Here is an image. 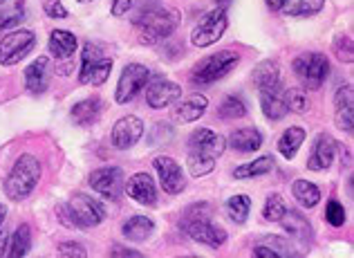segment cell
<instances>
[{
    "label": "cell",
    "mask_w": 354,
    "mask_h": 258,
    "mask_svg": "<svg viewBox=\"0 0 354 258\" xmlns=\"http://www.w3.org/2000/svg\"><path fill=\"white\" fill-rule=\"evenodd\" d=\"M258 92H260V110H263V115L269 119V122H281V119L287 115V106L283 99V86L278 84L274 88L258 90Z\"/></svg>",
    "instance_id": "19"
},
{
    "label": "cell",
    "mask_w": 354,
    "mask_h": 258,
    "mask_svg": "<svg viewBox=\"0 0 354 258\" xmlns=\"http://www.w3.org/2000/svg\"><path fill=\"white\" fill-rule=\"evenodd\" d=\"M101 110H104V101L99 97H88L72 106L70 117L77 126H92V124H97V119L101 117Z\"/></svg>",
    "instance_id": "20"
},
{
    "label": "cell",
    "mask_w": 354,
    "mask_h": 258,
    "mask_svg": "<svg viewBox=\"0 0 354 258\" xmlns=\"http://www.w3.org/2000/svg\"><path fill=\"white\" fill-rule=\"evenodd\" d=\"M39 182H41V162L34 155L25 153L14 162L12 171H9L5 180V193L9 200L23 202L32 196L34 189L39 187Z\"/></svg>",
    "instance_id": "3"
},
{
    "label": "cell",
    "mask_w": 354,
    "mask_h": 258,
    "mask_svg": "<svg viewBox=\"0 0 354 258\" xmlns=\"http://www.w3.org/2000/svg\"><path fill=\"white\" fill-rule=\"evenodd\" d=\"M45 14L50 18H68V9L61 3V0H48V5H45Z\"/></svg>",
    "instance_id": "45"
},
{
    "label": "cell",
    "mask_w": 354,
    "mask_h": 258,
    "mask_svg": "<svg viewBox=\"0 0 354 258\" xmlns=\"http://www.w3.org/2000/svg\"><path fill=\"white\" fill-rule=\"evenodd\" d=\"M104 57V48L101 45H97V43H92V41H88L86 45H83V52H81V72H79V79H83L86 77V72L95 66V63Z\"/></svg>",
    "instance_id": "37"
},
{
    "label": "cell",
    "mask_w": 354,
    "mask_h": 258,
    "mask_svg": "<svg viewBox=\"0 0 354 258\" xmlns=\"http://www.w3.org/2000/svg\"><path fill=\"white\" fill-rule=\"evenodd\" d=\"M334 155H337V142H334L328 133H321L314 140L312 153H310V158H307V169L316 173L328 171L334 162Z\"/></svg>",
    "instance_id": "16"
},
{
    "label": "cell",
    "mask_w": 354,
    "mask_h": 258,
    "mask_svg": "<svg viewBox=\"0 0 354 258\" xmlns=\"http://www.w3.org/2000/svg\"><path fill=\"white\" fill-rule=\"evenodd\" d=\"M229 27V16L225 7H216L213 12H209L202 21L195 25V30L191 34V43L195 48H209V45L218 43L225 36Z\"/></svg>",
    "instance_id": "8"
},
{
    "label": "cell",
    "mask_w": 354,
    "mask_h": 258,
    "mask_svg": "<svg viewBox=\"0 0 354 258\" xmlns=\"http://www.w3.org/2000/svg\"><path fill=\"white\" fill-rule=\"evenodd\" d=\"M59 254L63 258H86L88 252H86V247H83L81 243H74V241H65L59 245Z\"/></svg>",
    "instance_id": "43"
},
{
    "label": "cell",
    "mask_w": 354,
    "mask_h": 258,
    "mask_svg": "<svg viewBox=\"0 0 354 258\" xmlns=\"http://www.w3.org/2000/svg\"><path fill=\"white\" fill-rule=\"evenodd\" d=\"M334 57H337L341 63H352L354 59V48H352V39L350 34H339L334 39Z\"/></svg>",
    "instance_id": "39"
},
{
    "label": "cell",
    "mask_w": 354,
    "mask_h": 258,
    "mask_svg": "<svg viewBox=\"0 0 354 258\" xmlns=\"http://www.w3.org/2000/svg\"><path fill=\"white\" fill-rule=\"evenodd\" d=\"M281 225L285 229V234L287 236H292L294 241L298 243H312V238H314V232H312V225H310V220H307L301 211H296V209H287L285 211V216L281 218Z\"/></svg>",
    "instance_id": "18"
},
{
    "label": "cell",
    "mask_w": 354,
    "mask_h": 258,
    "mask_svg": "<svg viewBox=\"0 0 354 258\" xmlns=\"http://www.w3.org/2000/svg\"><path fill=\"white\" fill-rule=\"evenodd\" d=\"M77 36L68 30H54L50 32V41H48V50L54 59L59 61H68L74 57V52H77Z\"/></svg>",
    "instance_id": "22"
},
{
    "label": "cell",
    "mask_w": 354,
    "mask_h": 258,
    "mask_svg": "<svg viewBox=\"0 0 354 258\" xmlns=\"http://www.w3.org/2000/svg\"><path fill=\"white\" fill-rule=\"evenodd\" d=\"M227 144L238 153H256L260 146H263V133L254 126L236 128V131L229 135Z\"/></svg>",
    "instance_id": "21"
},
{
    "label": "cell",
    "mask_w": 354,
    "mask_h": 258,
    "mask_svg": "<svg viewBox=\"0 0 354 258\" xmlns=\"http://www.w3.org/2000/svg\"><path fill=\"white\" fill-rule=\"evenodd\" d=\"M209 108V99L204 95H191L189 99H184L180 106L173 110V117L177 122L182 124H191V122H198V119L207 113Z\"/></svg>",
    "instance_id": "23"
},
{
    "label": "cell",
    "mask_w": 354,
    "mask_h": 258,
    "mask_svg": "<svg viewBox=\"0 0 354 258\" xmlns=\"http://www.w3.org/2000/svg\"><path fill=\"white\" fill-rule=\"evenodd\" d=\"M251 77H254V84L258 90L274 88L281 84V66H278L276 59H265L254 68V75Z\"/></svg>",
    "instance_id": "25"
},
{
    "label": "cell",
    "mask_w": 354,
    "mask_h": 258,
    "mask_svg": "<svg viewBox=\"0 0 354 258\" xmlns=\"http://www.w3.org/2000/svg\"><path fill=\"white\" fill-rule=\"evenodd\" d=\"M325 220H328L332 227H343V225H346V220H348L346 207H343L339 200H330L328 207H325Z\"/></svg>",
    "instance_id": "40"
},
{
    "label": "cell",
    "mask_w": 354,
    "mask_h": 258,
    "mask_svg": "<svg viewBox=\"0 0 354 258\" xmlns=\"http://www.w3.org/2000/svg\"><path fill=\"white\" fill-rule=\"evenodd\" d=\"M305 137H307V133L303 131L301 126H290L281 135V140H278V153H281L285 160H294L296 153L301 151Z\"/></svg>",
    "instance_id": "26"
},
{
    "label": "cell",
    "mask_w": 354,
    "mask_h": 258,
    "mask_svg": "<svg viewBox=\"0 0 354 258\" xmlns=\"http://www.w3.org/2000/svg\"><path fill=\"white\" fill-rule=\"evenodd\" d=\"M294 77L307 90H321L330 77V61L323 52H303L292 63Z\"/></svg>",
    "instance_id": "5"
},
{
    "label": "cell",
    "mask_w": 354,
    "mask_h": 258,
    "mask_svg": "<svg viewBox=\"0 0 354 258\" xmlns=\"http://www.w3.org/2000/svg\"><path fill=\"white\" fill-rule=\"evenodd\" d=\"M36 34L32 30H12L0 39V63L3 66H16L34 50Z\"/></svg>",
    "instance_id": "9"
},
{
    "label": "cell",
    "mask_w": 354,
    "mask_h": 258,
    "mask_svg": "<svg viewBox=\"0 0 354 258\" xmlns=\"http://www.w3.org/2000/svg\"><path fill=\"white\" fill-rule=\"evenodd\" d=\"M68 207L70 216H72V223L77 229H90V227H97L106 220V207L101 205L97 198L88 196V193H74L70 198V202H65Z\"/></svg>",
    "instance_id": "6"
},
{
    "label": "cell",
    "mask_w": 354,
    "mask_h": 258,
    "mask_svg": "<svg viewBox=\"0 0 354 258\" xmlns=\"http://www.w3.org/2000/svg\"><path fill=\"white\" fill-rule=\"evenodd\" d=\"M285 211H287V205H285L283 196L272 193V196H267V200H265L263 220H267V223H281V218L285 216Z\"/></svg>",
    "instance_id": "35"
},
{
    "label": "cell",
    "mask_w": 354,
    "mask_h": 258,
    "mask_svg": "<svg viewBox=\"0 0 354 258\" xmlns=\"http://www.w3.org/2000/svg\"><path fill=\"white\" fill-rule=\"evenodd\" d=\"M153 232H155V223L148 216H133L121 227V234H124L130 243H144L153 236Z\"/></svg>",
    "instance_id": "24"
},
{
    "label": "cell",
    "mask_w": 354,
    "mask_h": 258,
    "mask_svg": "<svg viewBox=\"0 0 354 258\" xmlns=\"http://www.w3.org/2000/svg\"><path fill=\"white\" fill-rule=\"evenodd\" d=\"M265 245H269L272 250L278 254V258H287V256H298L296 252H294V247L285 241V238H278V236H269V238H265L263 241Z\"/></svg>",
    "instance_id": "41"
},
{
    "label": "cell",
    "mask_w": 354,
    "mask_h": 258,
    "mask_svg": "<svg viewBox=\"0 0 354 258\" xmlns=\"http://www.w3.org/2000/svg\"><path fill=\"white\" fill-rule=\"evenodd\" d=\"M292 196L303 209H314L321 202V189L310 180H296L292 184Z\"/></svg>",
    "instance_id": "28"
},
{
    "label": "cell",
    "mask_w": 354,
    "mask_h": 258,
    "mask_svg": "<svg viewBox=\"0 0 354 258\" xmlns=\"http://www.w3.org/2000/svg\"><path fill=\"white\" fill-rule=\"evenodd\" d=\"M50 86V59L39 57L25 68V88L32 95H43Z\"/></svg>",
    "instance_id": "17"
},
{
    "label": "cell",
    "mask_w": 354,
    "mask_h": 258,
    "mask_svg": "<svg viewBox=\"0 0 354 258\" xmlns=\"http://www.w3.org/2000/svg\"><path fill=\"white\" fill-rule=\"evenodd\" d=\"M110 72H113V59L104 54V57H101L95 66L86 72V77L79 79V81L81 84H90V86H104L110 77Z\"/></svg>",
    "instance_id": "32"
},
{
    "label": "cell",
    "mask_w": 354,
    "mask_h": 258,
    "mask_svg": "<svg viewBox=\"0 0 354 258\" xmlns=\"http://www.w3.org/2000/svg\"><path fill=\"white\" fill-rule=\"evenodd\" d=\"M110 256H121V258H142L137 250H128V247H119L115 245L113 250H110Z\"/></svg>",
    "instance_id": "47"
},
{
    "label": "cell",
    "mask_w": 354,
    "mask_h": 258,
    "mask_svg": "<svg viewBox=\"0 0 354 258\" xmlns=\"http://www.w3.org/2000/svg\"><path fill=\"white\" fill-rule=\"evenodd\" d=\"M240 63V54L234 50H222L204 57L200 63H195V68L191 72V81L195 86H213L222 81L227 75H231V70H236Z\"/></svg>",
    "instance_id": "4"
},
{
    "label": "cell",
    "mask_w": 354,
    "mask_h": 258,
    "mask_svg": "<svg viewBox=\"0 0 354 258\" xmlns=\"http://www.w3.org/2000/svg\"><path fill=\"white\" fill-rule=\"evenodd\" d=\"M124 191L130 200H135L142 207H155L157 205V187L148 173H135L130 175Z\"/></svg>",
    "instance_id": "15"
},
{
    "label": "cell",
    "mask_w": 354,
    "mask_h": 258,
    "mask_svg": "<svg viewBox=\"0 0 354 258\" xmlns=\"http://www.w3.org/2000/svg\"><path fill=\"white\" fill-rule=\"evenodd\" d=\"M137 39L142 45H157L166 41L180 25V14L157 3H144L135 14Z\"/></svg>",
    "instance_id": "1"
},
{
    "label": "cell",
    "mask_w": 354,
    "mask_h": 258,
    "mask_svg": "<svg viewBox=\"0 0 354 258\" xmlns=\"http://www.w3.org/2000/svg\"><path fill=\"white\" fill-rule=\"evenodd\" d=\"M346 106H354V90H352V86H343V88H339L337 95H334V110H337V108H346Z\"/></svg>",
    "instance_id": "44"
},
{
    "label": "cell",
    "mask_w": 354,
    "mask_h": 258,
    "mask_svg": "<svg viewBox=\"0 0 354 258\" xmlns=\"http://www.w3.org/2000/svg\"><path fill=\"white\" fill-rule=\"evenodd\" d=\"M151 79H153V70L148 66H142V63H128V66L121 70L119 84L115 90V101L121 106L130 104V101L146 88V84Z\"/></svg>",
    "instance_id": "7"
},
{
    "label": "cell",
    "mask_w": 354,
    "mask_h": 258,
    "mask_svg": "<svg viewBox=\"0 0 354 258\" xmlns=\"http://www.w3.org/2000/svg\"><path fill=\"white\" fill-rule=\"evenodd\" d=\"M88 184L92 191L99 193V196H104L108 200H119L121 193H124V187H126L124 171L119 167H101L90 173Z\"/></svg>",
    "instance_id": "10"
},
{
    "label": "cell",
    "mask_w": 354,
    "mask_h": 258,
    "mask_svg": "<svg viewBox=\"0 0 354 258\" xmlns=\"http://www.w3.org/2000/svg\"><path fill=\"white\" fill-rule=\"evenodd\" d=\"M130 7H133V0H113V5H110V12L117 18H124L128 16Z\"/></svg>",
    "instance_id": "46"
},
{
    "label": "cell",
    "mask_w": 354,
    "mask_h": 258,
    "mask_svg": "<svg viewBox=\"0 0 354 258\" xmlns=\"http://www.w3.org/2000/svg\"><path fill=\"white\" fill-rule=\"evenodd\" d=\"M146 126L139 117L135 115H126L121 117L119 122L113 126V133H110V144L115 146L117 151H128L144 137Z\"/></svg>",
    "instance_id": "13"
},
{
    "label": "cell",
    "mask_w": 354,
    "mask_h": 258,
    "mask_svg": "<svg viewBox=\"0 0 354 258\" xmlns=\"http://www.w3.org/2000/svg\"><path fill=\"white\" fill-rule=\"evenodd\" d=\"M274 171V158L272 155H263L254 162H247L242 167H236L234 178L236 180H251V178H263V175Z\"/></svg>",
    "instance_id": "29"
},
{
    "label": "cell",
    "mask_w": 354,
    "mask_h": 258,
    "mask_svg": "<svg viewBox=\"0 0 354 258\" xmlns=\"http://www.w3.org/2000/svg\"><path fill=\"white\" fill-rule=\"evenodd\" d=\"M283 99H285L287 113L305 115L307 110H310V99H307V92L303 88H285Z\"/></svg>",
    "instance_id": "34"
},
{
    "label": "cell",
    "mask_w": 354,
    "mask_h": 258,
    "mask_svg": "<svg viewBox=\"0 0 354 258\" xmlns=\"http://www.w3.org/2000/svg\"><path fill=\"white\" fill-rule=\"evenodd\" d=\"M25 18V3H14L5 7L0 12V32L14 30L16 25H21V21Z\"/></svg>",
    "instance_id": "36"
},
{
    "label": "cell",
    "mask_w": 354,
    "mask_h": 258,
    "mask_svg": "<svg viewBox=\"0 0 354 258\" xmlns=\"http://www.w3.org/2000/svg\"><path fill=\"white\" fill-rule=\"evenodd\" d=\"M218 117L225 119V122H236V119L247 117V106H245V101H242V97L238 95L225 97V101L218 106Z\"/></svg>",
    "instance_id": "33"
},
{
    "label": "cell",
    "mask_w": 354,
    "mask_h": 258,
    "mask_svg": "<svg viewBox=\"0 0 354 258\" xmlns=\"http://www.w3.org/2000/svg\"><path fill=\"white\" fill-rule=\"evenodd\" d=\"M227 151V140L211 128H198L189 137V155L186 164L193 178H204L216 169V160Z\"/></svg>",
    "instance_id": "2"
},
{
    "label": "cell",
    "mask_w": 354,
    "mask_h": 258,
    "mask_svg": "<svg viewBox=\"0 0 354 258\" xmlns=\"http://www.w3.org/2000/svg\"><path fill=\"white\" fill-rule=\"evenodd\" d=\"M180 227L184 229L191 241L207 245L211 250H220V247L227 243V232L222 227L213 225L211 220H193V223H184Z\"/></svg>",
    "instance_id": "14"
},
{
    "label": "cell",
    "mask_w": 354,
    "mask_h": 258,
    "mask_svg": "<svg viewBox=\"0 0 354 258\" xmlns=\"http://www.w3.org/2000/svg\"><path fill=\"white\" fill-rule=\"evenodd\" d=\"M7 250H9V234L5 229H0V256H7Z\"/></svg>",
    "instance_id": "48"
},
{
    "label": "cell",
    "mask_w": 354,
    "mask_h": 258,
    "mask_svg": "<svg viewBox=\"0 0 354 258\" xmlns=\"http://www.w3.org/2000/svg\"><path fill=\"white\" fill-rule=\"evenodd\" d=\"M70 72H72V63H65V66L59 68V75H61V77H68Z\"/></svg>",
    "instance_id": "49"
},
{
    "label": "cell",
    "mask_w": 354,
    "mask_h": 258,
    "mask_svg": "<svg viewBox=\"0 0 354 258\" xmlns=\"http://www.w3.org/2000/svg\"><path fill=\"white\" fill-rule=\"evenodd\" d=\"M5 218H7V209L0 205V229H3V225H5Z\"/></svg>",
    "instance_id": "51"
},
{
    "label": "cell",
    "mask_w": 354,
    "mask_h": 258,
    "mask_svg": "<svg viewBox=\"0 0 354 258\" xmlns=\"http://www.w3.org/2000/svg\"><path fill=\"white\" fill-rule=\"evenodd\" d=\"M213 216V205L209 202H195V205H189L184 209V216H182V223H193V220H211Z\"/></svg>",
    "instance_id": "38"
},
{
    "label": "cell",
    "mask_w": 354,
    "mask_h": 258,
    "mask_svg": "<svg viewBox=\"0 0 354 258\" xmlns=\"http://www.w3.org/2000/svg\"><path fill=\"white\" fill-rule=\"evenodd\" d=\"M32 250V229L30 225H18L16 232L9 236V250L7 256L12 258H23Z\"/></svg>",
    "instance_id": "30"
},
{
    "label": "cell",
    "mask_w": 354,
    "mask_h": 258,
    "mask_svg": "<svg viewBox=\"0 0 354 258\" xmlns=\"http://www.w3.org/2000/svg\"><path fill=\"white\" fill-rule=\"evenodd\" d=\"M225 209H227V216L234 220L236 225H245L247 218L251 214V198L249 196H231L227 202H225Z\"/></svg>",
    "instance_id": "31"
},
{
    "label": "cell",
    "mask_w": 354,
    "mask_h": 258,
    "mask_svg": "<svg viewBox=\"0 0 354 258\" xmlns=\"http://www.w3.org/2000/svg\"><path fill=\"white\" fill-rule=\"evenodd\" d=\"M182 99V88L164 77L151 79L146 84V104L153 110H164Z\"/></svg>",
    "instance_id": "12"
},
{
    "label": "cell",
    "mask_w": 354,
    "mask_h": 258,
    "mask_svg": "<svg viewBox=\"0 0 354 258\" xmlns=\"http://www.w3.org/2000/svg\"><path fill=\"white\" fill-rule=\"evenodd\" d=\"M323 7H325V0H283L278 12L292 18H307V16L319 14Z\"/></svg>",
    "instance_id": "27"
},
{
    "label": "cell",
    "mask_w": 354,
    "mask_h": 258,
    "mask_svg": "<svg viewBox=\"0 0 354 258\" xmlns=\"http://www.w3.org/2000/svg\"><path fill=\"white\" fill-rule=\"evenodd\" d=\"M81 3H92V0H81Z\"/></svg>",
    "instance_id": "54"
},
{
    "label": "cell",
    "mask_w": 354,
    "mask_h": 258,
    "mask_svg": "<svg viewBox=\"0 0 354 258\" xmlns=\"http://www.w3.org/2000/svg\"><path fill=\"white\" fill-rule=\"evenodd\" d=\"M5 3H7V0H0V7H3V5H5Z\"/></svg>",
    "instance_id": "53"
},
{
    "label": "cell",
    "mask_w": 354,
    "mask_h": 258,
    "mask_svg": "<svg viewBox=\"0 0 354 258\" xmlns=\"http://www.w3.org/2000/svg\"><path fill=\"white\" fill-rule=\"evenodd\" d=\"M334 119H337V126L341 128V131L352 133V128H354V106L337 108V110H334Z\"/></svg>",
    "instance_id": "42"
},
{
    "label": "cell",
    "mask_w": 354,
    "mask_h": 258,
    "mask_svg": "<svg viewBox=\"0 0 354 258\" xmlns=\"http://www.w3.org/2000/svg\"><path fill=\"white\" fill-rule=\"evenodd\" d=\"M153 169L160 175L162 189L169 196H177V193H182L186 189V175L177 160L169 158V155H157L153 160Z\"/></svg>",
    "instance_id": "11"
},
{
    "label": "cell",
    "mask_w": 354,
    "mask_h": 258,
    "mask_svg": "<svg viewBox=\"0 0 354 258\" xmlns=\"http://www.w3.org/2000/svg\"><path fill=\"white\" fill-rule=\"evenodd\" d=\"M281 5H283V0H267V7L274 9V12H278V9H281Z\"/></svg>",
    "instance_id": "50"
},
{
    "label": "cell",
    "mask_w": 354,
    "mask_h": 258,
    "mask_svg": "<svg viewBox=\"0 0 354 258\" xmlns=\"http://www.w3.org/2000/svg\"><path fill=\"white\" fill-rule=\"evenodd\" d=\"M216 5H218V7H225V9H227V7L231 5V0H216Z\"/></svg>",
    "instance_id": "52"
}]
</instances>
